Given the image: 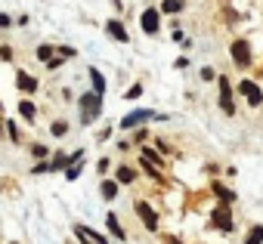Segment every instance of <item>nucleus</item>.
Listing matches in <instances>:
<instances>
[{"label": "nucleus", "instance_id": "nucleus-1", "mask_svg": "<svg viewBox=\"0 0 263 244\" xmlns=\"http://www.w3.org/2000/svg\"><path fill=\"white\" fill-rule=\"evenodd\" d=\"M78 108H81V120H84V124H93V120L99 117V111H102V96L99 93H84L78 99Z\"/></svg>", "mask_w": 263, "mask_h": 244}, {"label": "nucleus", "instance_id": "nucleus-2", "mask_svg": "<svg viewBox=\"0 0 263 244\" xmlns=\"http://www.w3.org/2000/svg\"><path fill=\"white\" fill-rule=\"evenodd\" d=\"M78 158H81V152H74V155H62V152H59L53 161H44V164H37V167H34V173H56V170H68V167H71Z\"/></svg>", "mask_w": 263, "mask_h": 244}, {"label": "nucleus", "instance_id": "nucleus-3", "mask_svg": "<svg viewBox=\"0 0 263 244\" xmlns=\"http://www.w3.org/2000/svg\"><path fill=\"white\" fill-rule=\"evenodd\" d=\"M152 117H158L152 108H137V111H130V114H124V117H121V130H134V127H143V124H149Z\"/></svg>", "mask_w": 263, "mask_h": 244}, {"label": "nucleus", "instance_id": "nucleus-4", "mask_svg": "<svg viewBox=\"0 0 263 244\" xmlns=\"http://www.w3.org/2000/svg\"><path fill=\"white\" fill-rule=\"evenodd\" d=\"M229 53H232V62L238 68H248L251 65V47H248V40H232Z\"/></svg>", "mask_w": 263, "mask_h": 244}, {"label": "nucleus", "instance_id": "nucleus-5", "mask_svg": "<svg viewBox=\"0 0 263 244\" xmlns=\"http://www.w3.org/2000/svg\"><path fill=\"white\" fill-rule=\"evenodd\" d=\"M74 238H81V244H108V241H105V235L93 232V229H90V226H84V222H74Z\"/></svg>", "mask_w": 263, "mask_h": 244}, {"label": "nucleus", "instance_id": "nucleus-6", "mask_svg": "<svg viewBox=\"0 0 263 244\" xmlns=\"http://www.w3.org/2000/svg\"><path fill=\"white\" fill-rule=\"evenodd\" d=\"M211 216H214V219H211V226H214V229H220V232H232V213H229V207H226V204H220Z\"/></svg>", "mask_w": 263, "mask_h": 244}, {"label": "nucleus", "instance_id": "nucleus-7", "mask_svg": "<svg viewBox=\"0 0 263 244\" xmlns=\"http://www.w3.org/2000/svg\"><path fill=\"white\" fill-rule=\"evenodd\" d=\"M238 93H241V96L248 99V105H254V108L263 102V93H260V87H257L254 80H241V84H238Z\"/></svg>", "mask_w": 263, "mask_h": 244}, {"label": "nucleus", "instance_id": "nucleus-8", "mask_svg": "<svg viewBox=\"0 0 263 244\" xmlns=\"http://www.w3.org/2000/svg\"><path fill=\"white\" fill-rule=\"evenodd\" d=\"M137 213H140V222H143L149 232H155V229H158V213H155L146 201H137Z\"/></svg>", "mask_w": 263, "mask_h": 244}, {"label": "nucleus", "instance_id": "nucleus-9", "mask_svg": "<svg viewBox=\"0 0 263 244\" xmlns=\"http://www.w3.org/2000/svg\"><path fill=\"white\" fill-rule=\"evenodd\" d=\"M220 108L226 114H235V102H232V87L226 77H220Z\"/></svg>", "mask_w": 263, "mask_h": 244}, {"label": "nucleus", "instance_id": "nucleus-10", "mask_svg": "<svg viewBox=\"0 0 263 244\" xmlns=\"http://www.w3.org/2000/svg\"><path fill=\"white\" fill-rule=\"evenodd\" d=\"M158 19H161V13L149 7V10H146V13L140 16V25H143V31H146V34H155V31H158V25H161Z\"/></svg>", "mask_w": 263, "mask_h": 244}, {"label": "nucleus", "instance_id": "nucleus-11", "mask_svg": "<svg viewBox=\"0 0 263 244\" xmlns=\"http://www.w3.org/2000/svg\"><path fill=\"white\" fill-rule=\"evenodd\" d=\"M105 31L118 40V44H130V34H127V28L118 22V19H108V25H105Z\"/></svg>", "mask_w": 263, "mask_h": 244}, {"label": "nucleus", "instance_id": "nucleus-12", "mask_svg": "<svg viewBox=\"0 0 263 244\" xmlns=\"http://www.w3.org/2000/svg\"><path fill=\"white\" fill-rule=\"evenodd\" d=\"M105 226H108V232H111L118 241H127V232H124V226L118 222V213H108V216H105Z\"/></svg>", "mask_w": 263, "mask_h": 244}, {"label": "nucleus", "instance_id": "nucleus-13", "mask_svg": "<svg viewBox=\"0 0 263 244\" xmlns=\"http://www.w3.org/2000/svg\"><path fill=\"white\" fill-rule=\"evenodd\" d=\"M16 84H19V90H22V93H34V90H37V80H34L31 74H25V71H19V74H16Z\"/></svg>", "mask_w": 263, "mask_h": 244}, {"label": "nucleus", "instance_id": "nucleus-14", "mask_svg": "<svg viewBox=\"0 0 263 244\" xmlns=\"http://www.w3.org/2000/svg\"><path fill=\"white\" fill-rule=\"evenodd\" d=\"M90 84H93V93H105V77L99 74V68H90Z\"/></svg>", "mask_w": 263, "mask_h": 244}, {"label": "nucleus", "instance_id": "nucleus-15", "mask_svg": "<svg viewBox=\"0 0 263 244\" xmlns=\"http://www.w3.org/2000/svg\"><path fill=\"white\" fill-rule=\"evenodd\" d=\"M19 114H22L25 120H34V117H37V108H34V102H31V99H22V102H19Z\"/></svg>", "mask_w": 263, "mask_h": 244}, {"label": "nucleus", "instance_id": "nucleus-16", "mask_svg": "<svg viewBox=\"0 0 263 244\" xmlns=\"http://www.w3.org/2000/svg\"><path fill=\"white\" fill-rule=\"evenodd\" d=\"M99 192H102L105 201H115V195H118V182H115V179H105V182L99 186Z\"/></svg>", "mask_w": 263, "mask_h": 244}, {"label": "nucleus", "instance_id": "nucleus-17", "mask_svg": "<svg viewBox=\"0 0 263 244\" xmlns=\"http://www.w3.org/2000/svg\"><path fill=\"white\" fill-rule=\"evenodd\" d=\"M214 195H217L223 204H229V201L235 198V192H229V189H226V186H220V182H214Z\"/></svg>", "mask_w": 263, "mask_h": 244}, {"label": "nucleus", "instance_id": "nucleus-18", "mask_svg": "<svg viewBox=\"0 0 263 244\" xmlns=\"http://www.w3.org/2000/svg\"><path fill=\"white\" fill-rule=\"evenodd\" d=\"M245 244H263V226H251V232H248Z\"/></svg>", "mask_w": 263, "mask_h": 244}, {"label": "nucleus", "instance_id": "nucleus-19", "mask_svg": "<svg viewBox=\"0 0 263 244\" xmlns=\"http://www.w3.org/2000/svg\"><path fill=\"white\" fill-rule=\"evenodd\" d=\"M53 53H56V47H53V44H41V47H37V59H44V62H50V59H53Z\"/></svg>", "mask_w": 263, "mask_h": 244}, {"label": "nucleus", "instance_id": "nucleus-20", "mask_svg": "<svg viewBox=\"0 0 263 244\" xmlns=\"http://www.w3.org/2000/svg\"><path fill=\"white\" fill-rule=\"evenodd\" d=\"M143 161H146V164H155V167H161V164H164V161H161V155H155L152 149H143Z\"/></svg>", "mask_w": 263, "mask_h": 244}, {"label": "nucleus", "instance_id": "nucleus-21", "mask_svg": "<svg viewBox=\"0 0 263 244\" xmlns=\"http://www.w3.org/2000/svg\"><path fill=\"white\" fill-rule=\"evenodd\" d=\"M183 10V0H164L161 4V13H180Z\"/></svg>", "mask_w": 263, "mask_h": 244}, {"label": "nucleus", "instance_id": "nucleus-22", "mask_svg": "<svg viewBox=\"0 0 263 244\" xmlns=\"http://www.w3.org/2000/svg\"><path fill=\"white\" fill-rule=\"evenodd\" d=\"M134 176H137V173L130 170V167H118V179H115V182H134Z\"/></svg>", "mask_w": 263, "mask_h": 244}, {"label": "nucleus", "instance_id": "nucleus-23", "mask_svg": "<svg viewBox=\"0 0 263 244\" xmlns=\"http://www.w3.org/2000/svg\"><path fill=\"white\" fill-rule=\"evenodd\" d=\"M124 96H127V99H140V96H143V84H134V87H130Z\"/></svg>", "mask_w": 263, "mask_h": 244}, {"label": "nucleus", "instance_id": "nucleus-24", "mask_svg": "<svg viewBox=\"0 0 263 244\" xmlns=\"http://www.w3.org/2000/svg\"><path fill=\"white\" fill-rule=\"evenodd\" d=\"M68 133V124H65V120H56V124H53V136H65Z\"/></svg>", "mask_w": 263, "mask_h": 244}, {"label": "nucleus", "instance_id": "nucleus-25", "mask_svg": "<svg viewBox=\"0 0 263 244\" xmlns=\"http://www.w3.org/2000/svg\"><path fill=\"white\" fill-rule=\"evenodd\" d=\"M7 130H10V139H13V143H19V127H16V120H10Z\"/></svg>", "mask_w": 263, "mask_h": 244}, {"label": "nucleus", "instance_id": "nucleus-26", "mask_svg": "<svg viewBox=\"0 0 263 244\" xmlns=\"http://www.w3.org/2000/svg\"><path fill=\"white\" fill-rule=\"evenodd\" d=\"M78 176H81V167H74V164H71V167L65 170V179H78Z\"/></svg>", "mask_w": 263, "mask_h": 244}, {"label": "nucleus", "instance_id": "nucleus-27", "mask_svg": "<svg viewBox=\"0 0 263 244\" xmlns=\"http://www.w3.org/2000/svg\"><path fill=\"white\" fill-rule=\"evenodd\" d=\"M31 152H34V155H37V158H44V155H47V152H50V149H47V146H31Z\"/></svg>", "mask_w": 263, "mask_h": 244}, {"label": "nucleus", "instance_id": "nucleus-28", "mask_svg": "<svg viewBox=\"0 0 263 244\" xmlns=\"http://www.w3.org/2000/svg\"><path fill=\"white\" fill-rule=\"evenodd\" d=\"M10 22H13V19H10V16H7V13H0V28H7V25H10Z\"/></svg>", "mask_w": 263, "mask_h": 244}, {"label": "nucleus", "instance_id": "nucleus-29", "mask_svg": "<svg viewBox=\"0 0 263 244\" xmlns=\"http://www.w3.org/2000/svg\"><path fill=\"white\" fill-rule=\"evenodd\" d=\"M164 241H167V244H183V241H180V238H174V235H171V238H164Z\"/></svg>", "mask_w": 263, "mask_h": 244}, {"label": "nucleus", "instance_id": "nucleus-30", "mask_svg": "<svg viewBox=\"0 0 263 244\" xmlns=\"http://www.w3.org/2000/svg\"><path fill=\"white\" fill-rule=\"evenodd\" d=\"M0 136H4V127H0Z\"/></svg>", "mask_w": 263, "mask_h": 244}, {"label": "nucleus", "instance_id": "nucleus-31", "mask_svg": "<svg viewBox=\"0 0 263 244\" xmlns=\"http://www.w3.org/2000/svg\"><path fill=\"white\" fill-rule=\"evenodd\" d=\"M0 114H4V105H0Z\"/></svg>", "mask_w": 263, "mask_h": 244}, {"label": "nucleus", "instance_id": "nucleus-32", "mask_svg": "<svg viewBox=\"0 0 263 244\" xmlns=\"http://www.w3.org/2000/svg\"><path fill=\"white\" fill-rule=\"evenodd\" d=\"M10 244H19V241H10Z\"/></svg>", "mask_w": 263, "mask_h": 244}]
</instances>
